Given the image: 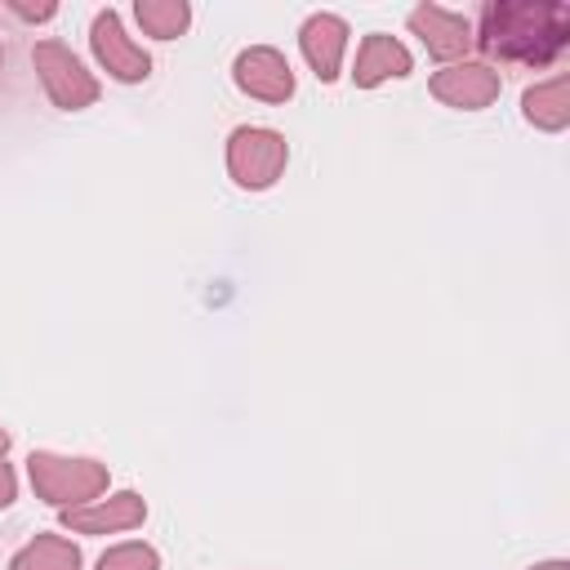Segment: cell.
<instances>
[{
	"mask_svg": "<svg viewBox=\"0 0 570 570\" xmlns=\"http://www.w3.org/2000/svg\"><path fill=\"white\" fill-rule=\"evenodd\" d=\"M410 71H414L410 49H405L396 36L374 31V36H365L361 49H356L352 80H356L361 89H374V85H383V80H401V76H410Z\"/></svg>",
	"mask_w": 570,
	"mask_h": 570,
	"instance_id": "cell-11",
	"label": "cell"
},
{
	"mask_svg": "<svg viewBox=\"0 0 570 570\" xmlns=\"http://www.w3.org/2000/svg\"><path fill=\"white\" fill-rule=\"evenodd\" d=\"M31 62H36V76H40V85L58 111H85L98 102L94 71H85V62L62 40H40L31 49Z\"/></svg>",
	"mask_w": 570,
	"mask_h": 570,
	"instance_id": "cell-4",
	"label": "cell"
},
{
	"mask_svg": "<svg viewBox=\"0 0 570 570\" xmlns=\"http://www.w3.org/2000/svg\"><path fill=\"white\" fill-rule=\"evenodd\" d=\"M285 160H289V142H285V134H276V129L240 125V129H232V138H227V174H232L236 187H245V191L272 187V183L285 174Z\"/></svg>",
	"mask_w": 570,
	"mask_h": 570,
	"instance_id": "cell-3",
	"label": "cell"
},
{
	"mask_svg": "<svg viewBox=\"0 0 570 570\" xmlns=\"http://www.w3.org/2000/svg\"><path fill=\"white\" fill-rule=\"evenodd\" d=\"M232 80H236L240 94H249L258 102H289L294 98V67L272 45L240 49L236 62H232Z\"/></svg>",
	"mask_w": 570,
	"mask_h": 570,
	"instance_id": "cell-6",
	"label": "cell"
},
{
	"mask_svg": "<svg viewBox=\"0 0 570 570\" xmlns=\"http://www.w3.org/2000/svg\"><path fill=\"white\" fill-rule=\"evenodd\" d=\"M18 499V476H13V468L4 463V454H0V508H9Z\"/></svg>",
	"mask_w": 570,
	"mask_h": 570,
	"instance_id": "cell-17",
	"label": "cell"
},
{
	"mask_svg": "<svg viewBox=\"0 0 570 570\" xmlns=\"http://www.w3.org/2000/svg\"><path fill=\"white\" fill-rule=\"evenodd\" d=\"M530 570H570L566 561H539V566H530Z\"/></svg>",
	"mask_w": 570,
	"mask_h": 570,
	"instance_id": "cell-18",
	"label": "cell"
},
{
	"mask_svg": "<svg viewBox=\"0 0 570 570\" xmlns=\"http://www.w3.org/2000/svg\"><path fill=\"white\" fill-rule=\"evenodd\" d=\"M521 116L543 134H561L570 125V80L552 76L543 85H530L521 94Z\"/></svg>",
	"mask_w": 570,
	"mask_h": 570,
	"instance_id": "cell-12",
	"label": "cell"
},
{
	"mask_svg": "<svg viewBox=\"0 0 570 570\" xmlns=\"http://www.w3.org/2000/svg\"><path fill=\"white\" fill-rule=\"evenodd\" d=\"M134 18H138V27H142L147 36H156V40H174V36L187 31L191 9H187L183 0H138V4H134Z\"/></svg>",
	"mask_w": 570,
	"mask_h": 570,
	"instance_id": "cell-14",
	"label": "cell"
},
{
	"mask_svg": "<svg viewBox=\"0 0 570 570\" xmlns=\"http://www.w3.org/2000/svg\"><path fill=\"white\" fill-rule=\"evenodd\" d=\"M9 570H80V548L62 534H36L9 561Z\"/></svg>",
	"mask_w": 570,
	"mask_h": 570,
	"instance_id": "cell-13",
	"label": "cell"
},
{
	"mask_svg": "<svg viewBox=\"0 0 570 570\" xmlns=\"http://www.w3.org/2000/svg\"><path fill=\"white\" fill-rule=\"evenodd\" d=\"M98 570H160V557L147 543H116L98 557Z\"/></svg>",
	"mask_w": 570,
	"mask_h": 570,
	"instance_id": "cell-15",
	"label": "cell"
},
{
	"mask_svg": "<svg viewBox=\"0 0 570 570\" xmlns=\"http://www.w3.org/2000/svg\"><path fill=\"white\" fill-rule=\"evenodd\" d=\"M27 476L31 490L49 503V508H80L94 503L107 490V463L98 459H67V454H49V450H31L27 459Z\"/></svg>",
	"mask_w": 570,
	"mask_h": 570,
	"instance_id": "cell-2",
	"label": "cell"
},
{
	"mask_svg": "<svg viewBox=\"0 0 570 570\" xmlns=\"http://www.w3.org/2000/svg\"><path fill=\"white\" fill-rule=\"evenodd\" d=\"M9 9H13L18 18H27V22H45V18H53V13H58L53 4H22V0H9Z\"/></svg>",
	"mask_w": 570,
	"mask_h": 570,
	"instance_id": "cell-16",
	"label": "cell"
},
{
	"mask_svg": "<svg viewBox=\"0 0 570 570\" xmlns=\"http://www.w3.org/2000/svg\"><path fill=\"white\" fill-rule=\"evenodd\" d=\"M298 45H303V58L307 67L316 71V80H338L343 71V49H347V22L338 13H312L298 31Z\"/></svg>",
	"mask_w": 570,
	"mask_h": 570,
	"instance_id": "cell-10",
	"label": "cell"
},
{
	"mask_svg": "<svg viewBox=\"0 0 570 570\" xmlns=\"http://www.w3.org/2000/svg\"><path fill=\"white\" fill-rule=\"evenodd\" d=\"M485 58L552 67L570 45V4L561 0H490L472 31Z\"/></svg>",
	"mask_w": 570,
	"mask_h": 570,
	"instance_id": "cell-1",
	"label": "cell"
},
{
	"mask_svg": "<svg viewBox=\"0 0 570 570\" xmlns=\"http://www.w3.org/2000/svg\"><path fill=\"white\" fill-rule=\"evenodd\" d=\"M410 31L423 40V49L441 62H454L472 49V22L454 9H441V4H419L410 9Z\"/></svg>",
	"mask_w": 570,
	"mask_h": 570,
	"instance_id": "cell-9",
	"label": "cell"
},
{
	"mask_svg": "<svg viewBox=\"0 0 570 570\" xmlns=\"http://www.w3.org/2000/svg\"><path fill=\"white\" fill-rule=\"evenodd\" d=\"M432 98L459 111H481L499 98V71L490 62H450L432 76Z\"/></svg>",
	"mask_w": 570,
	"mask_h": 570,
	"instance_id": "cell-7",
	"label": "cell"
},
{
	"mask_svg": "<svg viewBox=\"0 0 570 570\" xmlns=\"http://www.w3.org/2000/svg\"><path fill=\"white\" fill-rule=\"evenodd\" d=\"M4 450H9V432L0 428V454H4Z\"/></svg>",
	"mask_w": 570,
	"mask_h": 570,
	"instance_id": "cell-19",
	"label": "cell"
},
{
	"mask_svg": "<svg viewBox=\"0 0 570 570\" xmlns=\"http://www.w3.org/2000/svg\"><path fill=\"white\" fill-rule=\"evenodd\" d=\"M89 45H94V58L102 62V71L120 85H138L151 76V53L125 31L120 13L116 9H98L94 13V27H89Z\"/></svg>",
	"mask_w": 570,
	"mask_h": 570,
	"instance_id": "cell-5",
	"label": "cell"
},
{
	"mask_svg": "<svg viewBox=\"0 0 570 570\" xmlns=\"http://www.w3.org/2000/svg\"><path fill=\"white\" fill-rule=\"evenodd\" d=\"M142 517H147L142 494L120 490V494H107V499L67 508V512H62V530H71V534H116V530L142 525Z\"/></svg>",
	"mask_w": 570,
	"mask_h": 570,
	"instance_id": "cell-8",
	"label": "cell"
}]
</instances>
